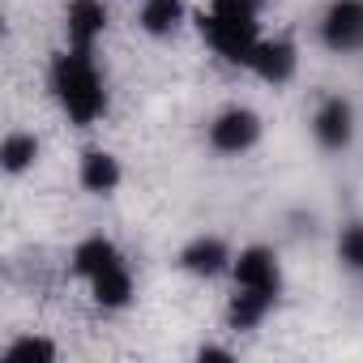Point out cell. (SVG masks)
<instances>
[{
  "mask_svg": "<svg viewBox=\"0 0 363 363\" xmlns=\"http://www.w3.org/2000/svg\"><path fill=\"white\" fill-rule=\"evenodd\" d=\"M257 13H261V0H210V9L201 13V35L206 43L231 60V65H248L261 35H257Z\"/></svg>",
  "mask_w": 363,
  "mask_h": 363,
  "instance_id": "1",
  "label": "cell"
},
{
  "mask_svg": "<svg viewBox=\"0 0 363 363\" xmlns=\"http://www.w3.org/2000/svg\"><path fill=\"white\" fill-rule=\"evenodd\" d=\"M52 90H56V99H60V107L69 111L73 124H94L107 111L103 77H99L90 52H82V48L56 56V65H52Z\"/></svg>",
  "mask_w": 363,
  "mask_h": 363,
  "instance_id": "2",
  "label": "cell"
},
{
  "mask_svg": "<svg viewBox=\"0 0 363 363\" xmlns=\"http://www.w3.org/2000/svg\"><path fill=\"white\" fill-rule=\"evenodd\" d=\"M235 291H248V295H261L265 303H274L278 291H282L278 257L269 248H244L240 261H235Z\"/></svg>",
  "mask_w": 363,
  "mask_h": 363,
  "instance_id": "3",
  "label": "cell"
},
{
  "mask_svg": "<svg viewBox=\"0 0 363 363\" xmlns=\"http://www.w3.org/2000/svg\"><path fill=\"white\" fill-rule=\"evenodd\" d=\"M320 39L329 52H359L363 48V0H333L320 22Z\"/></svg>",
  "mask_w": 363,
  "mask_h": 363,
  "instance_id": "4",
  "label": "cell"
},
{
  "mask_svg": "<svg viewBox=\"0 0 363 363\" xmlns=\"http://www.w3.org/2000/svg\"><path fill=\"white\" fill-rule=\"evenodd\" d=\"M257 137H261V116L248 111V107H231L210 124V141L223 154H244V150L257 145Z\"/></svg>",
  "mask_w": 363,
  "mask_h": 363,
  "instance_id": "5",
  "label": "cell"
},
{
  "mask_svg": "<svg viewBox=\"0 0 363 363\" xmlns=\"http://www.w3.org/2000/svg\"><path fill=\"white\" fill-rule=\"evenodd\" d=\"M248 69L261 82H269V86L291 82V73H295V43L291 39H261L257 52H252V60H248Z\"/></svg>",
  "mask_w": 363,
  "mask_h": 363,
  "instance_id": "6",
  "label": "cell"
},
{
  "mask_svg": "<svg viewBox=\"0 0 363 363\" xmlns=\"http://www.w3.org/2000/svg\"><path fill=\"white\" fill-rule=\"evenodd\" d=\"M312 128H316V141H320L325 150H342V145L350 141V133H354V111H350V103H346V99H325V103L316 107Z\"/></svg>",
  "mask_w": 363,
  "mask_h": 363,
  "instance_id": "7",
  "label": "cell"
},
{
  "mask_svg": "<svg viewBox=\"0 0 363 363\" xmlns=\"http://www.w3.org/2000/svg\"><path fill=\"white\" fill-rule=\"evenodd\" d=\"M69 43L73 48H82V52H90L94 48V39L103 35V26H107V9H103V0H73L69 5Z\"/></svg>",
  "mask_w": 363,
  "mask_h": 363,
  "instance_id": "8",
  "label": "cell"
},
{
  "mask_svg": "<svg viewBox=\"0 0 363 363\" xmlns=\"http://www.w3.org/2000/svg\"><path fill=\"white\" fill-rule=\"evenodd\" d=\"M179 265H184L189 274H197V278H214V274H223L231 265V252H227L223 240L201 235V240H193L184 252H179Z\"/></svg>",
  "mask_w": 363,
  "mask_h": 363,
  "instance_id": "9",
  "label": "cell"
},
{
  "mask_svg": "<svg viewBox=\"0 0 363 363\" xmlns=\"http://www.w3.org/2000/svg\"><path fill=\"white\" fill-rule=\"evenodd\" d=\"M111 265H120V248H116L111 240H103V235L82 240V244L73 248V274H82L86 282H90V278H99V274H103V269H111Z\"/></svg>",
  "mask_w": 363,
  "mask_h": 363,
  "instance_id": "10",
  "label": "cell"
},
{
  "mask_svg": "<svg viewBox=\"0 0 363 363\" xmlns=\"http://www.w3.org/2000/svg\"><path fill=\"white\" fill-rule=\"evenodd\" d=\"M90 291H94V303H99V308H124V303L133 299V274H128L124 261H120V265L103 269L99 278H90Z\"/></svg>",
  "mask_w": 363,
  "mask_h": 363,
  "instance_id": "11",
  "label": "cell"
},
{
  "mask_svg": "<svg viewBox=\"0 0 363 363\" xmlns=\"http://www.w3.org/2000/svg\"><path fill=\"white\" fill-rule=\"evenodd\" d=\"M120 184V162L111 158V154H103V150H90L86 158H82V189H90V193H111Z\"/></svg>",
  "mask_w": 363,
  "mask_h": 363,
  "instance_id": "12",
  "label": "cell"
},
{
  "mask_svg": "<svg viewBox=\"0 0 363 363\" xmlns=\"http://www.w3.org/2000/svg\"><path fill=\"white\" fill-rule=\"evenodd\" d=\"M179 22H184V5L179 0H145L141 5V26L150 35H171Z\"/></svg>",
  "mask_w": 363,
  "mask_h": 363,
  "instance_id": "13",
  "label": "cell"
},
{
  "mask_svg": "<svg viewBox=\"0 0 363 363\" xmlns=\"http://www.w3.org/2000/svg\"><path fill=\"white\" fill-rule=\"evenodd\" d=\"M0 158H5V171H9V175H18V171H26V167L39 158V141H35L30 133H9Z\"/></svg>",
  "mask_w": 363,
  "mask_h": 363,
  "instance_id": "14",
  "label": "cell"
},
{
  "mask_svg": "<svg viewBox=\"0 0 363 363\" xmlns=\"http://www.w3.org/2000/svg\"><path fill=\"white\" fill-rule=\"evenodd\" d=\"M5 359L9 363H52L56 359V346L48 337H22V342H13L5 350Z\"/></svg>",
  "mask_w": 363,
  "mask_h": 363,
  "instance_id": "15",
  "label": "cell"
},
{
  "mask_svg": "<svg viewBox=\"0 0 363 363\" xmlns=\"http://www.w3.org/2000/svg\"><path fill=\"white\" fill-rule=\"evenodd\" d=\"M337 252H342V261H346L354 274H363V223H350V227L342 231Z\"/></svg>",
  "mask_w": 363,
  "mask_h": 363,
  "instance_id": "16",
  "label": "cell"
},
{
  "mask_svg": "<svg viewBox=\"0 0 363 363\" xmlns=\"http://www.w3.org/2000/svg\"><path fill=\"white\" fill-rule=\"evenodd\" d=\"M201 359H231V350H218V346H201Z\"/></svg>",
  "mask_w": 363,
  "mask_h": 363,
  "instance_id": "17",
  "label": "cell"
}]
</instances>
